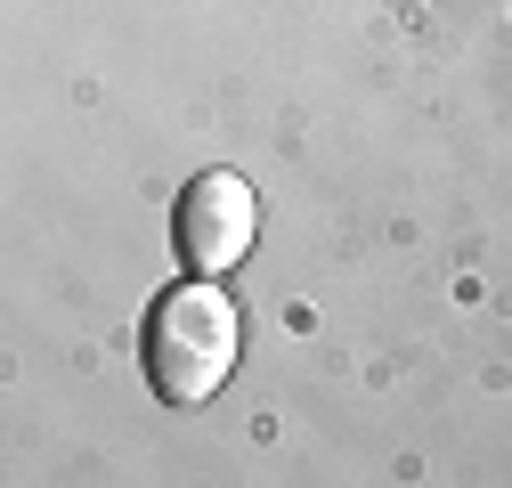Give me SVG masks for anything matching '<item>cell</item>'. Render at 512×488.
Instances as JSON below:
<instances>
[{
	"mask_svg": "<svg viewBox=\"0 0 512 488\" xmlns=\"http://www.w3.org/2000/svg\"><path fill=\"white\" fill-rule=\"evenodd\" d=\"M236 350H244V301L220 277H179L155 293L147 310V383L171 407H204L228 375H236Z\"/></svg>",
	"mask_w": 512,
	"mask_h": 488,
	"instance_id": "obj_1",
	"label": "cell"
},
{
	"mask_svg": "<svg viewBox=\"0 0 512 488\" xmlns=\"http://www.w3.org/2000/svg\"><path fill=\"white\" fill-rule=\"evenodd\" d=\"M252 236H261V196L244 188L236 171H204V179H187V196H179V253L187 269H236L252 253Z\"/></svg>",
	"mask_w": 512,
	"mask_h": 488,
	"instance_id": "obj_2",
	"label": "cell"
}]
</instances>
